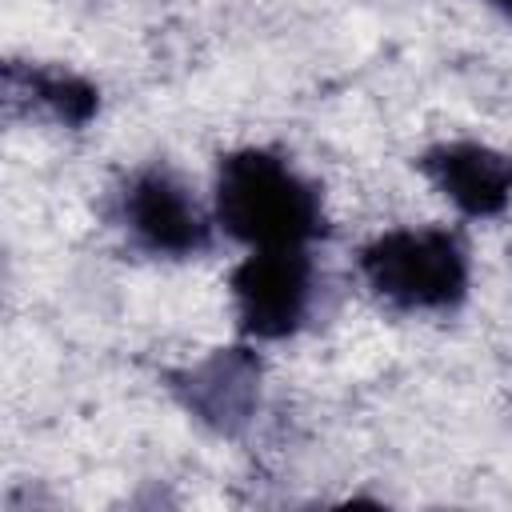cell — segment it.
I'll return each mask as SVG.
<instances>
[{"label":"cell","mask_w":512,"mask_h":512,"mask_svg":"<svg viewBox=\"0 0 512 512\" xmlns=\"http://www.w3.org/2000/svg\"><path fill=\"white\" fill-rule=\"evenodd\" d=\"M216 220L248 248H304L324 228L316 188L264 148H240L220 160Z\"/></svg>","instance_id":"cell-1"},{"label":"cell","mask_w":512,"mask_h":512,"mask_svg":"<svg viewBox=\"0 0 512 512\" xmlns=\"http://www.w3.org/2000/svg\"><path fill=\"white\" fill-rule=\"evenodd\" d=\"M368 288L408 312L456 308L468 292V256L444 228H392L360 252Z\"/></svg>","instance_id":"cell-2"},{"label":"cell","mask_w":512,"mask_h":512,"mask_svg":"<svg viewBox=\"0 0 512 512\" xmlns=\"http://www.w3.org/2000/svg\"><path fill=\"white\" fill-rule=\"evenodd\" d=\"M312 300V264L304 248H252L232 272L236 320L256 340H280L300 328Z\"/></svg>","instance_id":"cell-3"},{"label":"cell","mask_w":512,"mask_h":512,"mask_svg":"<svg viewBox=\"0 0 512 512\" xmlns=\"http://www.w3.org/2000/svg\"><path fill=\"white\" fill-rule=\"evenodd\" d=\"M124 224L156 256H192L208 244V220L168 168H144L124 188Z\"/></svg>","instance_id":"cell-4"},{"label":"cell","mask_w":512,"mask_h":512,"mask_svg":"<svg viewBox=\"0 0 512 512\" xmlns=\"http://www.w3.org/2000/svg\"><path fill=\"white\" fill-rule=\"evenodd\" d=\"M420 168L464 216H496L512 200V156L488 144H440L420 160Z\"/></svg>","instance_id":"cell-5"},{"label":"cell","mask_w":512,"mask_h":512,"mask_svg":"<svg viewBox=\"0 0 512 512\" xmlns=\"http://www.w3.org/2000/svg\"><path fill=\"white\" fill-rule=\"evenodd\" d=\"M256 380H260V368L244 348H228V352L220 348L216 356H208L188 372L184 400L200 420L232 432L236 424L248 420L256 404Z\"/></svg>","instance_id":"cell-6"},{"label":"cell","mask_w":512,"mask_h":512,"mask_svg":"<svg viewBox=\"0 0 512 512\" xmlns=\"http://www.w3.org/2000/svg\"><path fill=\"white\" fill-rule=\"evenodd\" d=\"M8 92L12 96H28V104L44 108L48 116L64 120V124H88L100 96L96 88L76 76V72H64V68H48V64H12L8 68Z\"/></svg>","instance_id":"cell-7"},{"label":"cell","mask_w":512,"mask_h":512,"mask_svg":"<svg viewBox=\"0 0 512 512\" xmlns=\"http://www.w3.org/2000/svg\"><path fill=\"white\" fill-rule=\"evenodd\" d=\"M492 4H496V8H500L508 20H512V0H492Z\"/></svg>","instance_id":"cell-8"}]
</instances>
